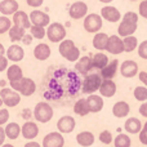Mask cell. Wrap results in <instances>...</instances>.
Segmentation results:
<instances>
[{"label": "cell", "instance_id": "obj_54", "mask_svg": "<svg viewBox=\"0 0 147 147\" xmlns=\"http://www.w3.org/2000/svg\"><path fill=\"white\" fill-rule=\"evenodd\" d=\"M101 3H105V4H109V3H111V1H114V0H99Z\"/></svg>", "mask_w": 147, "mask_h": 147}, {"label": "cell", "instance_id": "obj_35", "mask_svg": "<svg viewBox=\"0 0 147 147\" xmlns=\"http://www.w3.org/2000/svg\"><path fill=\"white\" fill-rule=\"evenodd\" d=\"M112 141H114L115 147H130L132 145V141L127 134H117V137Z\"/></svg>", "mask_w": 147, "mask_h": 147}, {"label": "cell", "instance_id": "obj_38", "mask_svg": "<svg viewBox=\"0 0 147 147\" xmlns=\"http://www.w3.org/2000/svg\"><path fill=\"white\" fill-rule=\"evenodd\" d=\"M10 26H12V21H10L7 16H0V35L8 32Z\"/></svg>", "mask_w": 147, "mask_h": 147}, {"label": "cell", "instance_id": "obj_44", "mask_svg": "<svg viewBox=\"0 0 147 147\" xmlns=\"http://www.w3.org/2000/svg\"><path fill=\"white\" fill-rule=\"evenodd\" d=\"M7 67H8V58L4 57V54H1V56H0V72L5 71Z\"/></svg>", "mask_w": 147, "mask_h": 147}, {"label": "cell", "instance_id": "obj_18", "mask_svg": "<svg viewBox=\"0 0 147 147\" xmlns=\"http://www.w3.org/2000/svg\"><path fill=\"white\" fill-rule=\"evenodd\" d=\"M12 22L14 23L16 26H20L22 28H30L31 22H30V18H28V14L23 10H17V12L13 13V18H12Z\"/></svg>", "mask_w": 147, "mask_h": 147}, {"label": "cell", "instance_id": "obj_17", "mask_svg": "<svg viewBox=\"0 0 147 147\" xmlns=\"http://www.w3.org/2000/svg\"><path fill=\"white\" fill-rule=\"evenodd\" d=\"M21 134L25 140H34L39 134V127L34 121H26L21 127Z\"/></svg>", "mask_w": 147, "mask_h": 147}, {"label": "cell", "instance_id": "obj_2", "mask_svg": "<svg viewBox=\"0 0 147 147\" xmlns=\"http://www.w3.org/2000/svg\"><path fill=\"white\" fill-rule=\"evenodd\" d=\"M10 88L17 90L21 96L30 97L36 92V84L32 79L30 78H21L20 80L9 81Z\"/></svg>", "mask_w": 147, "mask_h": 147}, {"label": "cell", "instance_id": "obj_4", "mask_svg": "<svg viewBox=\"0 0 147 147\" xmlns=\"http://www.w3.org/2000/svg\"><path fill=\"white\" fill-rule=\"evenodd\" d=\"M45 35L52 43H59V41H62L66 38V28H65V26L62 23L53 22L51 25H48Z\"/></svg>", "mask_w": 147, "mask_h": 147}, {"label": "cell", "instance_id": "obj_58", "mask_svg": "<svg viewBox=\"0 0 147 147\" xmlns=\"http://www.w3.org/2000/svg\"><path fill=\"white\" fill-rule=\"evenodd\" d=\"M146 20H147V17H146Z\"/></svg>", "mask_w": 147, "mask_h": 147}, {"label": "cell", "instance_id": "obj_12", "mask_svg": "<svg viewBox=\"0 0 147 147\" xmlns=\"http://www.w3.org/2000/svg\"><path fill=\"white\" fill-rule=\"evenodd\" d=\"M101 17L102 20H106L109 22H119V20L121 18V14H120V10L115 7H111V5H106L101 9Z\"/></svg>", "mask_w": 147, "mask_h": 147}, {"label": "cell", "instance_id": "obj_16", "mask_svg": "<svg viewBox=\"0 0 147 147\" xmlns=\"http://www.w3.org/2000/svg\"><path fill=\"white\" fill-rule=\"evenodd\" d=\"M76 121L72 116H62L61 119L57 121V129H58L59 133H71L74 129H75Z\"/></svg>", "mask_w": 147, "mask_h": 147}, {"label": "cell", "instance_id": "obj_45", "mask_svg": "<svg viewBox=\"0 0 147 147\" xmlns=\"http://www.w3.org/2000/svg\"><path fill=\"white\" fill-rule=\"evenodd\" d=\"M26 3H27V5L31 8H39L43 5L44 0H26Z\"/></svg>", "mask_w": 147, "mask_h": 147}, {"label": "cell", "instance_id": "obj_3", "mask_svg": "<svg viewBox=\"0 0 147 147\" xmlns=\"http://www.w3.org/2000/svg\"><path fill=\"white\" fill-rule=\"evenodd\" d=\"M34 116H35L36 121L45 124V123L51 121L53 117V109L47 102H39L34 109Z\"/></svg>", "mask_w": 147, "mask_h": 147}, {"label": "cell", "instance_id": "obj_49", "mask_svg": "<svg viewBox=\"0 0 147 147\" xmlns=\"http://www.w3.org/2000/svg\"><path fill=\"white\" fill-rule=\"evenodd\" d=\"M5 141V132H4V128H1V125H0V146L4 143Z\"/></svg>", "mask_w": 147, "mask_h": 147}, {"label": "cell", "instance_id": "obj_56", "mask_svg": "<svg viewBox=\"0 0 147 147\" xmlns=\"http://www.w3.org/2000/svg\"><path fill=\"white\" fill-rule=\"evenodd\" d=\"M143 128H145V129H147V121L145 123V125H143Z\"/></svg>", "mask_w": 147, "mask_h": 147}, {"label": "cell", "instance_id": "obj_15", "mask_svg": "<svg viewBox=\"0 0 147 147\" xmlns=\"http://www.w3.org/2000/svg\"><path fill=\"white\" fill-rule=\"evenodd\" d=\"M98 90L102 97L110 98V97L115 96V93H116V84L114 83L112 79H102V83L99 85Z\"/></svg>", "mask_w": 147, "mask_h": 147}, {"label": "cell", "instance_id": "obj_13", "mask_svg": "<svg viewBox=\"0 0 147 147\" xmlns=\"http://www.w3.org/2000/svg\"><path fill=\"white\" fill-rule=\"evenodd\" d=\"M28 18H30V22L35 26L45 27V26H48L51 23V17L47 13L41 12V10H32L30 13V16H28Z\"/></svg>", "mask_w": 147, "mask_h": 147}, {"label": "cell", "instance_id": "obj_29", "mask_svg": "<svg viewBox=\"0 0 147 147\" xmlns=\"http://www.w3.org/2000/svg\"><path fill=\"white\" fill-rule=\"evenodd\" d=\"M7 78L9 81H14V80H20L21 78H23V72L18 65H12V66L7 67Z\"/></svg>", "mask_w": 147, "mask_h": 147}, {"label": "cell", "instance_id": "obj_5", "mask_svg": "<svg viewBox=\"0 0 147 147\" xmlns=\"http://www.w3.org/2000/svg\"><path fill=\"white\" fill-rule=\"evenodd\" d=\"M84 30L89 34H96L103 26V20L101 16H98L97 13H90V14L84 17Z\"/></svg>", "mask_w": 147, "mask_h": 147}, {"label": "cell", "instance_id": "obj_33", "mask_svg": "<svg viewBox=\"0 0 147 147\" xmlns=\"http://www.w3.org/2000/svg\"><path fill=\"white\" fill-rule=\"evenodd\" d=\"M8 32H9V39L12 41H21L23 38V35H25V28L20 27V26H10V28L8 30Z\"/></svg>", "mask_w": 147, "mask_h": 147}, {"label": "cell", "instance_id": "obj_19", "mask_svg": "<svg viewBox=\"0 0 147 147\" xmlns=\"http://www.w3.org/2000/svg\"><path fill=\"white\" fill-rule=\"evenodd\" d=\"M25 57V51H23L22 47L17 45V44H13L9 48L7 49V58L8 61H13V62H20Z\"/></svg>", "mask_w": 147, "mask_h": 147}, {"label": "cell", "instance_id": "obj_43", "mask_svg": "<svg viewBox=\"0 0 147 147\" xmlns=\"http://www.w3.org/2000/svg\"><path fill=\"white\" fill-rule=\"evenodd\" d=\"M140 16L143 18L147 17V0H143L140 3Z\"/></svg>", "mask_w": 147, "mask_h": 147}, {"label": "cell", "instance_id": "obj_50", "mask_svg": "<svg viewBox=\"0 0 147 147\" xmlns=\"http://www.w3.org/2000/svg\"><path fill=\"white\" fill-rule=\"evenodd\" d=\"M22 41L25 44H31V41H32V36L31 35H23V38H22Z\"/></svg>", "mask_w": 147, "mask_h": 147}, {"label": "cell", "instance_id": "obj_24", "mask_svg": "<svg viewBox=\"0 0 147 147\" xmlns=\"http://www.w3.org/2000/svg\"><path fill=\"white\" fill-rule=\"evenodd\" d=\"M18 3L17 0H3L0 1V13L4 16H10L18 10Z\"/></svg>", "mask_w": 147, "mask_h": 147}, {"label": "cell", "instance_id": "obj_55", "mask_svg": "<svg viewBox=\"0 0 147 147\" xmlns=\"http://www.w3.org/2000/svg\"><path fill=\"white\" fill-rule=\"evenodd\" d=\"M0 85L4 86V85H5V81H3V80H1V81H0Z\"/></svg>", "mask_w": 147, "mask_h": 147}, {"label": "cell", "instance_id": "obj_42", "mask_svg": "<svg viewBox=\"0 0 147 147\" xmlns=\"http://www.w3.org/2000/svg\"><path fill=\"white\" fill-rule=\"evenodd\" d=\"M9 120V111L7 109H0V125H4Z\"/></svg>", "mask_w": 147, "mask_h": 147}, {"label": "cell", "instance_id": "obj_23", "mask_svg": "<svg viewBox=\"0 0 147 147\" xmlns=\"http://www.w3.org/2000/svg\"><path fill=\"white\" fill-rule=\"evenodd\" d=\"M137 31V23H133V22H128V21H121L117 27V32H119V36H129L133 35V34Z\"/></svg>", "mask_w": 147, "mask_h": 147}, {"label": "cell", "instance_id": "obj_51", "mask_svg": "<svg viewBox=\"0 0 147 147\" xmlns=\"http://www.w3.org/2000/svg\"><path fill=\"white\" fill-rule=\"evenodd\" d=\"M25 147H41V146H40V143L35 142V141H30V142L26 143Z\"/></svg>", "mask_w": 147, "mask_h": 147}, {"label": "cell", "instance_id": "obj_6", "mask_svg": "<svg viewBox=\"0 0 147 147\" xmlns=\"http://www.w3.org/2000/svg\"><path fill=\"white\" fill-rule=\"evenodd\" d=\"M0 98L7 107H16L21 102V94L12 88H3L0 90Z\"/></svg>", "mask_w": 147, "mask_h": 147}, {"label": "cell", "instance_id": "obj_20", "mask_svg": "<svg viewBox=\"0 0 147 147\" xmlns=\"http://www.w3.org/2000/svg\"><path fill=\"white\" fill-rule=\"evenodd\" d=\"M130 112V106L128 102L125 101H119L114 105L112 107V114L117 119H123V117H127Z\"/></svg>", "mask_w": 147, "mask_h": 147}, {"label": "cell", "instance_id": "obj_46", "mask_svg": "<svg viewBox=\"0 0 147 147\" xmlns=\"http://www.w3.org/2000/svg\"><path fill=\"white\" fill-rule=\"evenodd\" d=\"M140 142L143 145H147V129H145V128L140 130Z\"/></svg>", "mask_w": 147, "mask_h": 147}, {"label": "cell", "instance_id": "obj_9", "mask_svg": "<svg viewBox=\"0 0 147 147\" xmlns=\"http://www.w3.org/2000/svg\"><path fill=\"white\" fill-rule=\"evenodd\" d=\"M65 146V138L62 133L59 132H52L48 133L43 138V147H63Z\"/></svg>", "mask_w": 147, "mask_h": 147}, {"label": "cell", "instance_id": "obj_37", "mask_svg": "<svg viewBox=\"0 0 147 147\" xmlns=\"http://www.w3.org/2000/svg\"><path fill=\"white\" fill-rule=\"evenodd\" d=\"M133 96L137 101L143 102L147 99V86H137L133 92Z\"/></svg>", "mask_w": 147, "mask_h": 147}, {"label": "cell", "instance_id": "obj_34", "mask_svg": "<svg viewBox=\"0 0 147 147\" xmlns=\"http://www.w3.org/2000/svg\"><path fill=\"white\" fill-rule=\"evenodd\" d=\"M123 44H124V52H128V53H130V52H133L134 49H137V45H138V40L136 36H125L124 39H123Z\"/></svg>", "mask_w": 147, "mask_h": 147}, {"label": "cell", "instance_id": "obj_41", "mask_svg": "<svg viewBox=\"0 0 147 147\" xmlns=\"http://www.w3.org/2000/svg\"><path fill=\"white\" fill-rule=\"evenodd\" d=\"M123 21H128V22L137 23L138 22V14L134 12H127L123 16Z\"/></svg>", "mask_w": 147, "mask_h": 147}, {"label": "cell", "instance_id": "obj_32", "mask_svg": "<svg viewBox=\"0 0 147 147\" xmlns=\"http://www.w3.org/2000/svg\"><path fill=\"white\" fill-rule=\"evenodd\" d=\"M107 63H109V57H107L105 53H97V54H94L93 58H92L93 69H99L101 70L102 67H105Z\"/></svg>", "mask_w": 147, "mask_h": 147}, {"label": "cell", "instance_id": "obj_26", "mask_svg": "<svg viewBox=\"0 0 147 147\" xmlns=\"http://www.w3.org/2000/svg\"><path fill=\"white\" fill-rule=\"evenodd\" d=\"M124 129L130 134H137L142 129V123L137 117H129V119H127V121L124 124Z\"/></svg>", "mask_w": 147, "mask_h": 147}, {"label": "cell", "instance_id": "obj_47", "mask_svg": "<svg viewBox=\"0 0 147 147\" xmlns=\"http://www.w3.org/2000/svg\"><path fill=\"white\" fill-rule=\"evenodd\" d=\"M138 111H140V114L142 115L143 117H147V99L146 101H143V103L141 105V107H140Z\"/></svg>", "mask_w": 147, "mask_h": 147}, {"label": "cell", "instance_id": "obj_36", "mask_svg": "<svg viewBox=\"0 0 147 147\" xmlns=\"http://www.w3.org/2000/svg\"><path fill=\"white\" fill-rule=\"evenodd\" d=\"M30 32H31V36L35 39H43L45 38V28L43 26H30Z\"/></svg>", "mask_w": 147, "mask_h": 147}, {"label": "cell", "instance_id": "obj_7", "mask_svg": "<svg viewBox=\"0 0 147 147\" xmlns=\"http://www.w3.org/2000/svg\"><path fill=\"white\" fill-rule=\"evenodd\" d=\"M102 83V78L101 75L98 74H90V75H86L85 79L83 80V92L86 94H92V93H96L98 90L99 85Z\"/></svg>", "mask_w": 147, "mask_h": 147}, {"label": "cell", "instance_id": "obj_52", "mask_svg": "<svg viewBox=\"0 0 147 147\" xmlns=\"http://www.w3.org/2000/svg\"><path fill=\"white\" fill-rule=\"evenodd\" d=\"M4 53H5V48H4V45L0 43V56H1V54H4Z\"/></svg>", "mask_w": 147, "mask_h": 147}, {"label": "cell", "instance_id": "obj_1", "mask_svg": "<svg viewBox=\"0 0 147 147\" xmlns=\"http://www.w3.org/2000/svg\"><path fill=\"white\" fill-rule=\"evenodd\" d=\"M59 47H58V52L65 59L70 62H76L80 58V51L79 48L75 45L72 40L70 39H63L62 41H59Z\"/></svg>", "mask_w": 147, "mask_h": 147}, {"label": "cell", "instance_id": "obj_28", "mask_svg": "<svg viewBox=\"0 0 147 147\" xmlns=\"http://www.w3.org/2000/svg\"><path fill=\"white\" fill-rule=\"evenodd\" d=\"M5 137L9 140H17L21 134V127L17 123H8L7 127L4 128Z\"/></svg>", "mask_w": 147, "mask_h": 147}, {"label": "cell", "instance_id": "obj_39", "mask_svg": "<svg viewBox=\"0 0 147 147\" xmlns=\"http://www.w3.org/2000/svg\"><path fill=\"white\" fill-rule=\"evenodd\" d=\"M112 134L110 130H102L101 134H99V141H101L103 145H110V143H112Z\"/></svg>", "mask_w": 147, "mask_h": 147}, {"label": "cell", "instance_id": "obj_30", "mask_svg": "<svg viewBox=\"0 0 147 147\" xmlns=\"http://www.w3.org/2000/svg\"><path fill=\"white\" fill-rule=\"evenodd\" d=\"M107 40H109V36L105 32H96L93 38V47L98 51H105L106 48V44H107Z\"/></svg>", "mask_w": 147, "mask_h": 147}, {"label": "cell", "instance_id": "obj_25", "mask_svg": "<svg viewBox=\"0 0 147 147\" xmlns=\"http://www.w3.org/2000/svg\"><path fill=\"white\" fill-rule=\"evenodd\" d=\"M75 69H76V71L83 74V75L88 74L92 69H93V65H92V58H90V57H88V56H86V57H80V58L76 61Z\"/></svg>", "mask_w": 147, "mask_h": 147}, {"label": "cell", "instance_id": "obj_53", "mask_svg": "<svg viewBox=\"0 0 147 147\" xmlns=\"http://www.w3.org/2000/svg\"><path fill=\"white\" fill-rule=\"evenodd\" d=\"M0 147H14V146L10 145V143H3V145L0 146Z\"/></svg>", "mask_w": 147, "mask_h": 147}, {"label": "cell", "instance_id": "obj_57", "mask_svg": "<svg viewBox=\"0 0 147 147\" xmlns=\"http://www.w3.org/2000/svg\"><path fill=\"white\" fill-rule=\"evenodd\" d=\"M1 105H3V101H1V98H0V107H1Z\"/></svg>", "mask_w": 147, "mask_h": 147}, {"label": "cell", "instance_id": "obj_11", "mask_svg": "<svg viewBox=\"0 0 147 147\" xmlns=\"http://www.w3.org/2000/svg\"><path fill=\"white\" fill-rule=\"evenodd\" d=\"M120 74H121L124 78L132 79L134 78L138 74V65L136 61H132V59H127L124 61L121 65H120Z\"/></svg>", "mask_w": 147, "mask_h": 147}, {"label": "cell", "instance_id": "obj_40", "mask_svg": "<svg viewBox=\"0 0 147 147\" xmlns=\"http://www.w3.org/2000/svg\"><path fill=\"white\" fill-rule=\"evenodd\" d=\"M138 48V56L143 59H147V40L142 41L140 45H137Z\"/></svg>", "mask_w": 147, "mask_h": 147}, {"label": "cell", "instance_id": "obj_14", "mask_svg": "<svg viewBox=\"0 0 147 147\" xmlns=\"http://www.w3.org/2000/svg\"><path fill=\"white\" fill-rule=\"evenodd\" d=\"M86 105H88V109H89V112H93V114H97L105 106V102H103V98L98 94H89V97L86 98Z\"/></svg>", "mask_w": 147, "mask_h": 147}, {"label": "cell", "instance_id": "obj_8", "mask_svg": "<svg viewBox=\"0 0 147 147\" xmlns=\"http://www.w3.org/2000/svg\"><path fill=\"white\" fill-rule=\"evenodd\" d=\"M105 51H107L110 54H120L124 52V44H123V39L119 35H111L109 36V40H107L106 48Z\"/></svg>", "mask_w": 147, "mask_h": 147}, {"label": "cell", "instance_id": "obj_48", "mask_svg": "<svg viewBox=\"0 0 147 147\" xmlns=\"http://www.w3.org/2000/svg\"><path fill=\"white\" fill-rule=\"evenodd\" d=\"M138 78H140V80L145 84V86H147V72L146 71H141L140 74H138Z\"/></svg>", "mask_w": 147, "mask_h": 147}, {"label": "cell", "instance_id": "obj_22", "mask_svg": "<svg viewBox=\"0 0 147 147\" xmlns=\"http://www.w3.org/2000/svg\"><path fill=\"white\" fill-rule=\"evenodd\" d=\"M117 67H119V61L117 59H112L105 67L101 69V78L102 79H112L115 78L117 72Z\"/></svg>", "mask_w": 147, "mask_h": 147}, {"label": "cell", "instance_id": "obj_27", "mask_svg": "<svg viewBox=\"0 0 147 147\" xmlns=\"http://www.w3.org/2000/svg\"><path fill=\"white\" fill-rule=\"evenodd\" d=\"M94 141H96V138H94V134L92 132H80L76 136V142L81 147L92 146L94 143Z\"/></svg>", "mask_w": 147, "mask_h": 147}, {"label": "cell", "instance_id": "obj_21", "mask_svg": "<svg viewBox=\"0 0 147 147\" xmlns=\"http://www.w3.org/2000/svg\"><path fill=\"white\" fill-rule=\"evenodd\" d=\"M52 51H51V47L45 43H40L34 48V57L39 61H47V59L51 57Z\"/></svg>", "mask_w": 147, "mask_h": 147}, {"label": "cell", "instance_id": "obj_10", "mask_svg": "<svg viewBox=\"0 0 147 147\" xmlns=\"http://www.w3.org/2000/svg\"><path fill=\"white\" fill-rule=\"evenodd\" d=\"M69 14L72 20L84 18L86 14H88V5H86L84 1H75L71 7H70Z\"/></svg>", "mask_w": 147, "mask_h": 147}, {"label": "cell", "instance_id": "obj_31", "mask_svg": "<svg viewBox=\"0 0 147 147\" xmlns=\"http://www.w3.org/2000/svg\"><path fill=\"white\" fill-rule=\"evenodd\" d=\"M74 112L76 115H79V116H86L89 114V109H88L85 98H81L75 102V105H74Z\"/></svg>", "mask_w": 147, "mask_h": 147}]
</instances>
